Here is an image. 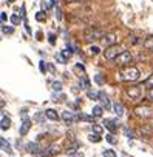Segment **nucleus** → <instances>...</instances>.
Instances as JSON below:
<instances>
[{"instance_id": "17", "label": "nucleus", "mask_w": 153, "mask_h": 157, "mask_svg": "<svg viewBox=\"0 0 153 157\" xmlns=\"http://www.w3.org/2000/svg\"><path fill=\"white\" fill-rule=\"evenodd\" d=\"M102 113H104V108L102 106H93V109H91V116L95 117V119H99V117H102Z\"/></svg>"}, {"instance_id": "38", "label": "nucleus", "mask_w": 153, "mask_h": 157, "mask_svg": "<svg viewBox=\"0 0 153 157\" xmlns=\"http://www.w3.org/2000/svg\"><path fill=\"white\" fill-rule=\"evenodd\" d=\"M93 131H95L96 134H101V132H102V126H99V125H95V126H93Z\"/></svg>"}, {"instance_id": "37", "label": "nucleus", "mask_w": 153, "mask_h": 157, "mask_svg": "<svg viewBox=\"0 0 153 157\" xmlns=\"http://www.w3.org/2000/svg\"><path fill=\"white\" fill-rule=\"evenodd\" d=\"M107 99H108V97H107V94H105L104 91H99V100H101V102H104V100H107Z\"/></svg>"}, {"instance_id": "27", "label": "nucleus", "mask_w": 153, "mask_h": 157, "mask_svg": "<svg viewBox=\"0 0 153 157\" xmlns=\"http://www.w3.org/2000/svg\"><path fill=\"white\" fill-rule=\"evenodd\" d=\"M2 31H3V34H13L14 33V28L6 26V25H2Z\"/></svg>"}, {"instance_id": "42", "label": "nucleus", "mask_w": 153, "mask_h": 157, "mask_svg": "<svg viewBox=\"0 0 153 157\" xmlns=\"http://www.w3.org/2000/svg\"><path fill=\"white\" fill-rule=\"evenodd\" d=\"M68 157H84V154H82V152H73V154H70Z\"/></svg>"}, {"instance_id": "28", "label": "nucleus", "mask_w": 153, "mask_h": 157, "mask_svg": "<svg viewBox=\"0 0 153 157\" xmlns=\"http://www.w3.org/2000/svg\"><path fill=\"white\" fill-rule=\"evenodd\" d=\"M88 99H93V100H99V93H95V91H88L87 93Z\"/></svg>"}, {"instance_id": "4", "label": "nucleus", "mask_w": 153, "mask_h": 157, "mask_svg": "<svg viewBox=\"0 0 153 157\" xmlns=\"http://www.w3.org/2000/svg\"><path fill=\"white\" fill-rule=\"evenodd\" d=\"M122 52H124V51L121 49L119 45H113V46L105 48V51H104L102 54H104V59H105V60H116Z\"/></svg>"}, {"instance_id": "25", "label": "nucleus", "mask_w": 153, "mask_h": 157, "mask_svg": "<svg viewBox=\"0 0 153 157\" xmlns=\"http://www.w3.org/2000/svg\"><path fill=\"white\" fill-rule=\"evenodd\" d=\"M102 155H104V157H118L113 149H104V151H102Z\"/></svg>"}, {"instance_id": "47", "label": "nucleus", "mask_w": 153, "mask_h": 157, "mask_svg": "<svg viewBox=\"0 0 153 157\" xmlns=\"http://www.w3.org/2000/svg\"><path fill=\"white\" fill-rule=\"evenodd\" d=\"M8 2H10V3H13V2H16V0H8Z\"/></svg>"}, {"instance_id": "12", "label": "nucleus", "mask_w": 153, "mask_h": 157, "mask_svg": "<svg viewBox=\"0 0 153 157\" xmlns=\"http://www.w3.org/2000/svg\"><path fill=\"white\" fill-rule=\"evenodd\" d=\"M45 116H46V119H50V120H53V122H57V120H59V114H57V111L53 109V108H48V109L45 111Z\"/></svg>"}, {"instance_id": "35", "label": "nucleus", "mask_w": 153, "mask_h": 157, "mask_svg": "<svg viewBox=\"0 0 153 157\" xmlns=\"http://www.w3.org/2000/svg\"><path fill=\"white\" fill-rule=\"evenodd\" d=\"M45 117H46V116H43L42 113H37V114H36V120H37V122H40V123L45 120Z\"/></svg>"}, {"instance_id": "26", "label": "nucleus", "mask_w": 153, "mask_h": 157, "mask_svg": "<svg viewBox=\"0 0 153 157\" xmlns=\"http://www.w3.org/2000/svg\"><path fill=\"white\" fill-rule=\"evenodd\" d=\"M144 86H147L148 90H150V88H153V74H151V75H148V78L144 82Z\"/></svg>"}, {"instance_id": "10", "label": "nucleus", "mask_w": 153, "mask_h": 157, "mask_svg": "<svg viewBox=\"0 0 153 157\" xmlns=\"http://www.w3.org/2000/svg\"><path fill=\"white\" fill-rule=\"evenodd\" d=\"M25 149H26V152H30V154H39L42 148H40V145H39L37 142H30V143H26Z\"/></svg>"}, {"instance_id": "14", "label": "nucleus", "mask_w": 153, "mask_h": 157, "mask_svg": "<svg viewBox=\"0 0 153 157\" xmlns=\"http://www.w3.org/2000/svg\"><path fill=\"white\" fill-rule=\"evenodd\" d=\"M10 126H11V119L3 114L2 116V125H0V128H2V131H6V129H10Z\"/></svg>"}, {"instance_id": "20", "label": "nucleus", "mask_w": 153, "mask_h": 157, "mask_svg": "<svg viewBox=\"0 0 153 157\" xmlns=\"http://www.w3.org/2000/svg\"><path fill=\"white\" fill-rule=\"evenodd\" d=\"M105 140H107L108 143H111V145H116V143H118V139H116L115 134H111V132L105 134Z\"/></svg>"}, {"instance_id": "33", "label": "nucleus", "mask_w": 153, "mask_h": 157, "mask_svg": "<svg viewBox=\"0 0 153 157\" xmlns=\"http://www.w3.org/2000/svg\"><path fill=\"white\" fill-rule=\"evenodd\" d=\"M125 136L128 137V140H133L135 139V132L131 129H128V128H125Z\"/></svg>"}, {"instance_id": "19", "label": "nucleus", "mask_w": 153, "mask_h": 157, "mask_svg": "<svg viewBox=\"0 0 153 157\" xmlns=\"http://www.w3.org/2000/svg\"><path fill=\"white\" fill-rule=\"evenodd\" d=\"M88 140H90V142H93V143H99V142L102 140V137H101V134L91 132V134L88 136Z\"/></svg>"}, {"instance_id": "9", "label": "nucleus", "mask_w": 153, "mask_h": 157, "mask_svg": "<svg viewBox=\"0 0 153 157\" xmlns=\"http://www.w3.org/2000/svg\"><path fill=\"white\" fill-rule=\"evenodd\" d=\"M102 125L108 129V132H111V134H115L116 131H118V120H115V119H105L104 122H102Z\"/></svg>"}, {"instance_id": "34", "label": "nucleus", "mask_w": 153, "mask_h": 157, "mask_svg": "<svg viewBox=\"0 0 153 157\" xmlns=\"http://www.w3.org/2000/svg\"><path fill=\"white\" fill-rule=\"evenodd\" d=\"M36 20H37V22H43V20H45V13H42V11L37 13V14H36Z\"/></svg>"}, {"instance_id": "1", "label": "nucleus", "mask_w": 153, "mask_h": 157, "mask_svg": "<svg viewBox=\"0 0 153 157\" xmlns=\"http://www.w3.org/2000/svg\"><path fill=\"white\" fill-rule=\"evenodd\" d=\"M116 78L119 82H136L139 78V69L136 66H125V68H121V71L118 72Z\"/></svg>"}, {"instance_id": "41", "label": "nucleus", "mask_w": 153, "mask_h": 157, "mask_svg": "<svg viewBox=\"0 0 153 157\" xmlns=\"http://www.w3.org/2000/svg\"><path fill=\"white\" fill-rule=\"evenodd\" d=\"M102 103V108H105V109H108L110 108V100L107 99V100H104V102H101Z\"/></svg>"}, {"instance_id": "6", "label": "nucleus", "mask_w": 153, "mask_h": 157, "mask_svg": "<svg viewBox=\"0 0 153 157\" xmlns=\"http://www.w3.org/2000/svg\"><path fill=\"white\" fill-rule=\"evenodd\" d=\"M133 62V56L130 51H124L116 60H115V65L119 66V68H125V66H130V63Z\"/></svg>"}, {"instance_id": "5", "label": "nucleus", "mask_w": 153, "mask_h": 157, "mask_svg": "<svg viewBox=\"0 0 153 157\" xmlns=\"http://www.w3.org/2000/svg\"><path fill=\"white\" fill-rule=\"evenodd\" d=\"M133 113H135V116H136L138 119H142V120L153 117V109H151L150 106H147V105H139V106H136Z\"/></svg>"}, {"instance_id": "21", "label": "nucleus", "mask_w": 153, "mask_h": 157, "mask_svg": "<svg viewBox=\"0 0 153 157\" xmlns=\"http://www.w3.org/2000/svg\"><path fill=\"white\" fill-rule=\"evenodd\" d=\"M54 154H57V149H56L54 146H50L48 149L43 151V155H45V157H50V155H54Z\"/></svg>"}, {"instance_id": "46", "label": "nucleus", "mask_w": 153, "mask_h": 157, "mask_svg": "<svg viewBox=\"0 0 153 157\" xmlns=\"http://www.w3.org/2000/svg\"><path fill=\"white\" fill-rule=\"evenodd\" d=\"M66 2H70V3H76V2H81V0H66Z\"/></svg>"}, {"instance_id": "11", "label": "nucleus", "mask_w": 153, "mask_h": 157, "mask_svg": "<svg viewBox=\"0 0 153 157\" xmlns=\"http://www.w3.org/2000/svg\"><path fill=\"white\" fill-rule=\"evenodd\" d=\"M62 119H63V122H65L66 125H71V123L76 120L74 113H71V111H65V113H62Z\"/></svg>"}, {"instance_id": "8", "label": "nucleus", "mask_w": 153, "mask_h": 157, "mask_svg": "<svg viewBox=\"0 0 153 157\" xmlns=\"http://www.w3.org/2000/svg\"><path fill=\"white\" fill-rule=\"evenodd\" d=\"M31 125H33L31 119L23 117V122H22V125H20V128H19V134H20V136H26L28 131L31 129Z\"/></svg>"}, {"instance_id": "2", "label": "nucleus", "mask_w": 153, "mask_h": 157, "mask_svg": "<svg viewBox=\"0 0 153 157\" xmlns=\"http://www.w3.org/2000/svg\"><path fill=\"white\" fill-rule=\"evenodd\" d=\"M107 33H104L99 26H88L85 28L84 31V40L85 42H95V40H99V39H104Z\"/></svg>"}, {"instance_id": "31", "label": "nucleus", "mask_w": 153, "mask_h": 157, "mask_svg": "<svg viewBox=\"0 0 153 157\" xmlns=\"http://www.w3.org/2000/svg\"><path fill=\"white\" fill-rule=\"evenodd\" d=\"M39 71H40V72H43V74L46 72V62H43V60H40V62H39Z\"/></svg>"}, {"instance_id": "16", "label": "nucleus", "mask_w": 153, "mask_h": 157, "mask_svg": "<svg viewBox=\"0 0 153 157\" xmlns=\"http://www.w3.org/2000/svg\"><path fill=\"white\" fill-rule=\"evenodd\" d=\"M113 108H115V113H116L118 117H122V116H124V105H122L121 102H116V103L113 105Z\"/></svg>"}, {"instance_id": "45", "label": "nucleus", "mask_w": 153, "mask_h": 157, "mask_svg": "<svg viewBox=\"0 0 153 157\" xmlns=\"http://www.w3.org/2000/svg\"><path fill=\"white\" fill-rule=\"evenodd\" d=\"M76 66H78L79 69H82V71H85V66H84V65H82L81 62H79V63H76Z\"/></svg>"}, {"instance_id": "32", "label": "nucleus", "mask_w": 153, "mask_h": 157, "mask_svg": "<svg viewBox=\"0 0 153 157\" xmlns=\"http://www.w3.org/2000/svg\"><path fill=\"white\" fill-rule=\"evenodd\" d=\"M53 90L57 91V93H60V91H62V83H60V82H54V83H53Z\"/></svg>"}, {"instance_id": "15", "label": "nucleus", "mask_w": 153, "mask_h": 157, "mask_svg": "<svg viewBox=\"0 0 153 157\" xmlns=\"http://www.w3.org/2000/svg\"><path fill=\"white\" fill-rule=\"evenodd\" d=\"M0 145H2V151H3V152H8V154H11V152H13V149H11V146H10V143L6 142V139H5V137L0 139Z\"/></svg>"}, {"instance_id": "24", "label": "nucleus", "mask_w": 153, "mask_h": 157, "mask_svg": "<svg viewBox=\"0 0 153 157\" xmlns=\"http://www.w3.org/2000/svg\"><path fill=\"white\" fill-rule=\"evenodd\" d=\"M90 54L91 56H98V54H101V48L99 46H96V45H93V46H90Z\"/></svg>"}, {"instance_id": "22", "label": "nucleus", "mask_w": 153, "mask_h": 157, "mask_svg": "<svg viewBox=\"0 0 153 157\" xmlns=\"http://www.w3.org/2000/svg\"><path fill=\"white\" fill-rule=\"evenodd\" d=\"M95 82H96L98 85H104V83H105V77H104L102 74H96V75H95Z\"/></svg>"}, {"instance_id": "13", "label": "nucleus", "mask_w": 153, "mask_h": 157, "mask_svg": "<svg viewBox=\"0 0 153 157\" xmlns=\"http://www.w3.org/2000/svg\"><path fill=\"white\" fill-rule=\"evenodd\" d=\"M141 132H142V136H147V137H150V136L153 134V125H150V123H145V125H142V126H141Z\"/></svg>"}, {"instance_id": "18", "label": "nucleus", "mask_w": 153, "mask_h": 157, "mask_svg": "<svg viewBox=\"0 0 153 157\" xmlns=\"http://www.w3.org/2000/svg\"><path fill=\"white\" fill-rule=\"evenodd\" d=\"M144 48L147 49V51H153V36H150V37H147L145 40H144Z\"/></svg>"}, {"instance_id": "43", "label": "nucleus", "mask_w": 153, "mask_h": 157, "mask_svg": "<svg viewBox=\"0 0 153 157\" xmlns=\"http://www.w3.org/2000/svg\"><path fill=\"white\" fill-rule=\"evenodd\" d=\"M56 17H57V20H60V19H62V13H60V10H59V8H56Z\"/></svg>"}, {"instance_id": "40", "label": "nucleus", "mask_w": 153, "mask_h": 157, "mask_svg": "<svg viewBox=\"0 0 153 157\" xmlns=\"http://www.w3.org/2000/svg\"><path fill=\"white\" fill-rule=\"evenodd\" d=\"M48 40H50V43H51V45H54V43H56V40H54V34H53V33H50V34H48Z\"/></svg>"}, {"instance_id": "29", "label": "nucleus", "mask_w": 153, "mask_h": 157, "mask_svg": "<svg viewBox=\"0 0 153 157\" xmlns=\"http://www.w3.org/2000/svg\"><path fill=\"white\" fill-rule=\"evenodd\" d=\"M81 85H82V88H84V90H88V88H90V82H88V78H87L85 75L82 77V82H81Z\"/></svg>"}, {"instance_id": "3", "label": "nucleus", "mask_w": 153, "mask_h": 157, "mask_svg": "<svg viewBox=\"0 0 153 157\" xmlns=\"http://www.w3.org/2000/svg\"><path fill=\"white\" fill-rule=\"evenodd\" d=\"M124 96L133 102L139 100L142 97V85H127L124 88Z\"/></svg>"}, {"instance_id": "23", "label": "nucleus", "mask_w": 153, "mask_h": 157, "mask_svg": "<svg viewBox=\"0 0 153 157\" xmlns=\"http://www.w3.org/2000/svg\"><path fill=\"white\" fill-rule=\"evenodd\" d=\"M22 22V16H19V14H13L11 16V23L13 25H19Z\"/></svg>"}, {"instance_id": "44", "label": "nucleus", "mask_w": 153, "mask_h": 157, "mask_svg": "<svg viewBox=\"0 0 153 157\" xmlns=\"http://www.w3.org/2000/svg\"><path fill=\"white\" fill-rule=\"evenodd\" d=\"M57 60H59V62H62V63H66V60H65V59L62 57V54H60V52L57 54Z\"/></svg>"}, {"instance_id": "39", "label": "nucleus", "mask_w": 153, "mask_h": 157, "mask_svg": "<svg viewBox=\"0 0 153 157\" xmlns=\"http://www.w3.org/2000/svg\"><path fill=\"white\" fill-rule=\"evenodd\" d=\"M147 99H148L150 102H153V88L148 90V93H147Z\"/></svg>"}, {"instance_id": "36", "label": "nucleus", "mask_w": 153, "mask_h": 157, "mask_svg": "<svg viewBox=\"0 0 153 157\" xmlns=\"http://www.w3.org/2000/svg\"><path fill=\"white\" fill-rule=\"evenodd\" d=\"M0 20H2V25H5V23H6V20H8L6 13H2V14H0Z\"/></svg>"}, {"instance_id": "7", "label": "nucleus", "mask_w": 153, "mask_h": 157, "mask_svg": "<svg viewBox=\"0 0 153 157\" xmlns=\"http://www.w3.org/2000/svg\"><path fill=\"white\" fill-rule=\"evenodd\" d=\"M102 43L105 45V48L108 46H113V45H118V36L115 33H107L102 39Z\"/></svg>"}, {"instance_id": "30", "label": "nucleus", "mask_w": 153, "mask_h": 157, "mask_svg": "<svg viewBox=\"0 0 153 157\" xmlns=\"http://www.w3.org/2000/svg\"><path fill=\"white\" fill-rule=\"evenodd\" d=\"M60 54H62V57H63L66 62H68V59L71 57V51H70V49H63V51H60Z\"/></svg>"}]
</instances>
